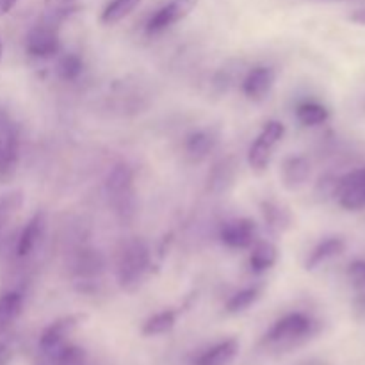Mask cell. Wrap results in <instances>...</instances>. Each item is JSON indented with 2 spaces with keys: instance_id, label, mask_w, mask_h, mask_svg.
I'll return each mask as SVG.
<instances>
[{
  "instance_id": "cell-1",
  "label": "cell",
  "mask_w": 365,
  "mask_h": 365,
  "mask_svg": "<svg viewBox=\"0 0 365 365\" xmlns=\"http://www.w3.org/2000/svg\"><path fill=\"white\" fill-rule=\"evenodd\" d=\"M152 266L150 248L143 239L123 242L116 259V278L123 291L134 292L143 284Z\"/></svg>"
},
{
  "instance_id": "cell-2",
  "label": "cell",
  "mask_w": 365,
  "mask_h": 365,
  "mask_svg": "<svg viewBox=\"0 0 365 365\" xmlns=\"http://www.w3.org/2000/svg\"><path fill=\"white\" fill-rule=\"evenodd\" d=\"M316 334V321L303 312H292L278 319L264 337V344L274 349L294 348Z\"/></svg>"
},
{
  "instance_id": "cell-3",
  "label": "cell",
  "mask_w": 365,
  "mask_h": 365,
  "mask_svg": "<svg viewBox=\"0 0 365 365\" xmlns=\"http://www.w3.org/2000/svg\"><path fill=\"white\" fill-rule=\"evenodd\" d=\"M106 192L114 212L123 221H128L135 212L134 173L127 164H118L110 170L106 180Z\"/></svg>"
},
{
  "instance_id": "cell-4",
  "label": "cell",
  "mask_w": 365,
  "mask_h": 365,
  "mask_svg": "<svg viewBox=\"0 0 365 365\" xmlns=\"http://www.w3.org/2000/svg\"><path fill=\"white\" fill-rule=\"evenodd\" d=\"M285 125L282 121H267L260 134L257 135L255 143L248 150V163L252 170L264 171L271 163L273 150L278 143L284 139Z\"/></svg>"
},
{
  "instance_id": "cell-5",
  "label": "cell",
  "mask_w": 365,
  "mask_h": 365,
  "mask_svg": "<svg viewBox=\"0 0 365 365\" xmlns=\"http://www.w3.org/2000/svg\"><path fill=\"white\" fill-rule=\"evenodd\" d=\"M335 196L344 209H365V168H359V170L349 171L344 177L337 178Z\"/></svg>"
},
{
  "instance_id": "cell-6",
  "label": "cell",
  "mask_w": 365,
  "mask_h": 365,
  "mask_svg": "<svg viewBox=\"0 0 365 365\" xmlns=\"http://www.w3.org/2000/svg\"><path fill=\"white\" fill-rule=\"evenodd\" d=\"M198 0H170L166 6L160 7L155 14L148 20L146 24V32L150 36H155L164 32L166 29L173 27L175 24L184 20L185 16L191 14V11L195 9Z\"/></svg>"
},
{
  "instance_id": "cell-7",
  "label": "cell",
  "mask_w": 365,
  "mask_h": 365,
  "mask_svg": "<svg viewBox=\"0 0 365 365\" xmlns=\"http://www.w3.org/2000/svg\"><path fill=\"white\" fill-rule=\"evenodd\" d=\"M29 56L38 59H50L61 52L59 32L52 24H39L27 36Z\"/></svg>"
},
{
  "instance_id": "cell-8",
  "label": "cell",
  "mask_w": 365,
  "mask_h": 365,
  "mask_svg": "<svg viewBox=\"0 0 365 365\" xmlns=\"http://www.w3.org/2000/svg\"><path fill=\"white\" fill-rule=\"evenodd\" d=\"M18 159H20V132L11 121H4L2 139H0V180L13 178Z\"/></svg>"
},
{
  "instance_id": "cell-9",
  "label": "cell",
  "mask_w": 365,
  "mask_h": 365,
  "mask_svg": "<svg viewBox=\"0 0 365 365\" xmlns=\"http://www.w3.org/2000/svg\"><path fill=\"white\" fill-rule=\"evenodd\" d=\"M84 314H70V316H64L61 319L53 321L52 324H48L43 330L41 337H39V349H52L66 344L68 339L84 323Z\"/></svg>"
},
{
  "instance_id": "cell-10",
  "label": "cell",
  "mask_w": 365,
  "mask_h": 365,
  "mask_svg": "<svg viewBox=\"0 0 365 365\" xmlns=\"http://www.w3.org/2000/svg\"><path fill=\"white\" fill-rule=\"evenodd\" d=\"M220 239L223 245L234 250H248L257 241V225L253 220L242 217V220L225 223L220 232Z\"/></svg>"
},
{
  "instance_id": "cell-11",
  "label": "cell",
  "mask_w": 365,
  "mask_h": 365,
  "mask_svg": "<svg viewBox=\"0 0 365 365\" xmlns=\"http://www.w3.org/2000/svg\"><path fill=\"white\" fill-rule=\"evenodd\" d=\"M274 78H277V73H274L273 68H253V70L248 71L245 81H242V93H245L250 100H255V102L264 100L269 95L271 88L274 86Z\"/></svg>"
},
{
  "instance_id": "cell-12",
  "label": "cell",
  "mask_w": 365,
  "mask_h": 365,
  "mask_svg": "<svg viewBox=\"0 0 365 365\" xmlns=\"http://www.w3.org/2000/svg\"><path fill=\"white\" fill-rule=\"evenodd\" d=\"M36 365H86V351L70 342L59 348L39 349Z\"/></svg>"
},
{
  "instance_id": "cell-13",
  "label": "cell",
  "mask_w": 365,
  "mask_h": 365,
  "mask_svg": "<svg viewBox=\"0 0 365 365\" xmlns=\"http://www.w3.org/2000/svg\"><path fill=\"white\" fill-rule=\"evenodd\" d=\"M310 171H312V168L305 157H287L282 163V182H284L285 187L294 191V189H299L307 184V180L310 178Z\"/></svg>"
},
{
  "instance_id": "cell-14",
  "label": "cell",
  "mask_w": 365,
  "mask_h": 365,
  "mask_svg": "<svg viewBox=\"0 0 365 365\" xmlns=\"http://www.w3.org/2000/svg\"><path fill=\"white\" fill-rule=\"evenodd\" d=\"M43 232H45V214L38 212L29 220V223L25 225L24 230L20 232V237L16 242V255L18 257H29L34 248L38 246V242L41 241Z\"/></svg>"
},
{
  "instance_id": "cell-15",
  "label": "cell",
  "mask_w": 365,
  "mask_h": 365,
  "mask_svg": "<svg viewBox=\"0 0 365 365\" xmlns=\"http://www.w3.org/2000/svg\"><path fill=\"white\" fill-rule=\"evenodd\" d=\"M344 250H346L344 239H341V237L324 239V241H321L319 245H317L316 248H314L312 252L309 253V257H307L305 267L309 271L317 269V267L323 266V264L328 262V260H331V259H335V257L342 255V253H344Z\"/></svg>"
},
{
  "instance_id": "cell-16",
  "label": "cell",
  "mask_w": 365,
  "mask_h": 365,
  "mask_svg": "<svg viewBox=\"0 0 365 365\" xmlns=\"http://www.w3.org/2000/svg\"><path fill=\"white\" fill-rule=\"evenodd\" d=\"M239 353V342L227 339L198 356L196 365H232Z\"/></svg>"
},
{
  "instance_id": "cell-17",
  "label": "cell",
  "mask_w": 365,
  "mask_h": 365,
  "mask_svg": "<svg viewBox=\"0 0 365 365\" xmlns=\"http://www.w3.org/2000/svg\"><path fill=\"white\" fill-rule=\"evenodd\" d=\"M260 212H262L266 227L274 234H284L292 227V214L278 203L262 202L260 203Z\"/></svg>"
},
{
  "instance_id": "cell-18",
  "label": "cell",
  "mask_w": 365,
  "mask_h": 365,
  "mask_svg": "<svg viewBox=\"0 0 365 365\" xmlns=\"http://www.w3.org/2000/svg\"><path fill=\"white\" fill-rule=\"evenodd\" d=\"M250 253V266L253 273H264L269 271L278 260V248L269 241H255Z\"/></svg>"
},
{
  "instance_id": "cell-19",
  "label": "cell",
  "mask_w": 365,
  "mask_h": 365,
  "mask_svg": "<svg viewBox=\"0 0 365 365\" xmlns=\"http://www.w3.org/2000/svg\"><path fill=\"white\" fill-rule=\"evenodd\" d=\"M106 267L102 253L95 250H82L77 253L73 262V273L81 278H95Z\"/></svg>"
},
{
  "instance_id": "cell-20",
  "label": "cell",
  "mask_w": 365,
  "mask_h": 365,
  "mask_svg": "<svg viewBox=\"0 0 365 365\" xmlns=\"http://www.w3.org/2000/svg\"><path fill=\"white\" fill-rule=\"evenodd\" d=\"M24 309V296L20 292H6L0 296V335L6 334Z\"/></svg>"
},
{
  "instance_id": "cell-21",
  "label": "cell",
  "mask_w": 365,
  "mask_h": 365,
  "mask_svg": "<svg viewBox=\"0 0 365 365\" xmlns=\"http://www.w3.org/2000/svg\"><path fill=\"white\" fill-rule=\"evenodd\" d=\"M214 145H216V139L212 138L210 132H192L187 138V141H185V153H187V157L192 163H200V160H203L212 152Z\"/></svg>"
},
{
  "instance_id": "cell-22",
  "label": "cell",
  "mask_w": 365,
  "mask_h": 365,
  "mask_svg": "<svg viewBox=\"0 0 365 365\" xmlns=\"http://www.w3.org/2000/svg\"><path fill=\"white\" fill-rule=\"evenodd\" d=\"M296 118L305 127H317V125L327 123L328 118H330V110L323 103L307 100L296 107Z\"/></svg>"
},
{
  "instance_id": "cell-23",
  "label": "cell",
  "mask_w": 365,
  "mask_h": 365,
  "mask_svg": "<svg viewBox=\"0 0 365 365\" xmlns=\"http://www.w3.org/2000/svg\"><path fill=\"white\" fill-rule=\"evenodd\" d=\"M177 324V312L175 310H164V312L155 314L146 323L143 324V335L145 337H157V335H164L171 331Z\"/></svg>"
},
{
  "instance_id": "cell-24",
  "label": "cell",
  "mask_w": 365,
  "mask_h": 365,
  "mask_svg": "<svg viewBox=\"0 0 365 365\" xmlns=\"http://www.w3.org/2000/svg\"><path fill=\"white\" fill-rule=\"evenodd\" d=\"M24 205V195L20 191L7 192L0 196V237L4 235L6 228L18 214V210Z\"/></svg>"
},
{
  "instance_id": "cell-25",
  "label": "cell",
  "mask_w": 365,
  "mask_h": 365,
  "mask_svg": "<svg viewBox=\"0 0 365 365\" xmlns=\"http://www.w3.org/2000/svg\"><path fill=\"white\" fill-rule=\"evenodd\" d=\"M139 4H141V0H113V2L103 9L100 21H102L103 25L118 24V21H121L123 18H127Z\"/></svg>"
},
{
  "instance_id": "cell-26",
  "label": "cell",
  "mask_w": 365,
  "mask_h": 365,
  "mask_svg": "<svg viewBox=\"0 0 365 365\" xmlns=\"http://www.w3.org/2000/svg\"><path fill=\"white\" fill-rule=\"evenodd\" d=\"M260 294H262V289L260 287H248V289H242V291L235 292L230 299L227 302V314H241L245 310H248L250 307L255 305L257 302L260 299Z\"/></svg>"
},
{
  "instance_id": "cell-27",
  "label": "cell",
  "mask_w": 365,
  "mask_h": 365,
  "mask_svg": "<svg viewBox=\"0 0 365 365\" xmlns=\"http://www.w3.org/2000/svg\"><path fill=\"white\" fill-rule=\"evenodd\" d=\"M235 177V166L230 164V160H223V163L217 164L212 171V177L209 178L210 187L214 191H223L227 189V185H230L234 182Z\"/></svg>"
},
{
  "instance_id": "cell-28",
  "label": "cell",
  "mask_w": 365,
  "mask_h": 365,
  "mask_svg": "<svg viewBox=\"0 0 365 365\" xmlns=\"http://www.w3.org/2000/svg\"><path fill=\"white\" fill-rule=\"evenodd\" d=\"M57 73L63 81H75L82 73V59L77 53H66V56L61 57L59 64H57Z\"/></svg>"
},
{
  "instance_id": "cell-29",
  "label": "cell",
  "mask_w": 365,
  "mask_h": 365,
  "mask_svg": "<svg viewBox=\"0 0 365 365\" xmlns=\"http://www.w3.org/2000/svg\"><path fill=\"white\" fill-rule=\"evenodd\" d=\"M348 278L360 292L365 291V260H353L349 264Z\"/></svg>"
},
{
  "instance_id": "cell-30",
  "label": "cell",
  "mask_w": 365,
  "mask_h": 365,
  "mask_svg": "<svg viewBox=\"0 0 365 365\" xmlns=\"http://www.w3.org/2000/svg\"><path fill=\"white\" fill-rule=\"evenodd\" d=\"M355 312L359 314V316H365V291L360 292L359 296H356L355 299Z\"/></svg>"
},
{
  "instance_id": "cell-31",
  "label": "cell",
  "mask_w": 365,
  "mask_h": 365,
  "mask_svg": "<svg viewBox=\"0 0 365 365\" xmlns=\"http://www.w3.org/2000/svg\"><path fill=\"white\" fill-rule=\"evenodd\" d=\"M16 2L18 0H0V18L6 16V14L16 6Z\"/></svg>"
},
{
  "instance_id": "cell-32",
  "label": "cell",
  "mask_w": 365,
  "mask_h": 365,
  "mask_svg": "<svg viewBox=\"0 0 365 365\" xmlns=\"http://www.w3.org/2000/svg\"><path fill=\"white\" fill-rule=\"evenodd\" d=\"M11 356H13L11 349L7 348L6 344H0V365H7V364H9Z\"/></svg>"
},
{
  "instance_id": "cell-33",
  "label": "cell",
  "mask_w": 365,
  "mask_h": 365,
  "mask_svg": "<svg viewBox=\"0 0 365 365\" xmlns=\"http://www.w3.org/2000/svg\"><path fill=\"white\" fill-rule=\"evenodd\" d=\"M351 21H355V24L359 25H365V7L364 9L355 11V13L351 14Z\"/></svg>"
},
{
  "instance_id": "cell-34",
  "label": "cell",
  "mask_w": 365,
  "mask_h": 365,
  "mask_svg": "<svg viewBox=\"0 0 365 365\" xmlns=\"http://www.w3.org/2000/svg\"><path fill=\"white\" fill-rule=\"evenodd\" d=\"M2 53H4V48H2V43H0V61H2Z\"/></svg>"
}]
</instances>
